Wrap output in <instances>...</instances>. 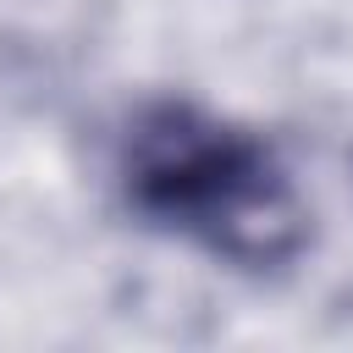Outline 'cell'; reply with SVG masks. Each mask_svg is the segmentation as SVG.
Returning <instances> with one entry per match:
<instances>
[{
  "label": "cell",
  "mask_w": 353,
  "mask_h": 353,
  "mask_svg": "<svg viewBox=\"0 0 353 353\" xmlns=\"http://www.w3.org/2000/svg\"><path fill=\"white\" fill-rule=\"evenodd\" d=\"M121 210L232 276H287L314 248V204L281 149L199 99H143L116 138Z\"/></svg>",
  "instance_id": "obj_1"
}]
</instances>
